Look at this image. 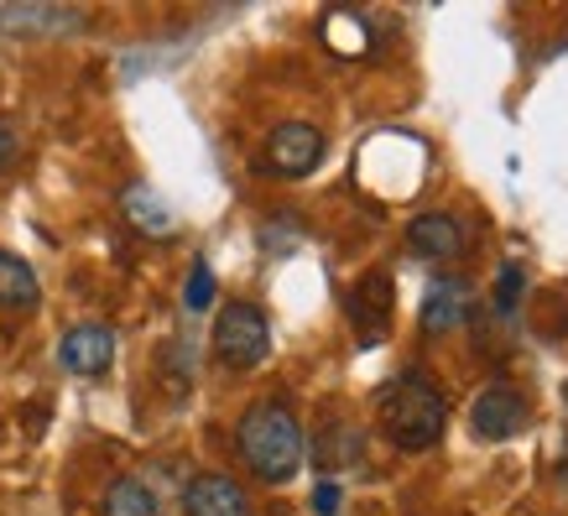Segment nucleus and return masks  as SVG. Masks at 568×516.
<instances>
[{
    "label": "nucleus",
    "mask_w": 568,
    "mask_h": 516,
    "mask_svg": "<svg viewBox=\"0 0 568 516\" xmlns=\"http://www.w3.org/2000/svg\"><path fill=\"white\" fill-rule=\"evenodd\" d=\"M235 448L261 485H287L303 469V423L287 402H251L235 423Z\"/></svg>",
    "instance_id": "1"
},
{
    "label": "nucleus",
    "mask_w": 568,
    "mask_h": 516,
    "mask_svg": "<svg viewBox=\"0 0 568 516\" xmlns=\"http://www.w3.org/2000/svg\"><path fill=\"white\" fill-rule=\"evenodd\" d=\"M469 303H475V293H469L465 276H438L428 293H423V308H417L423 334H448V328H459L469 318Z\"/></svg>",
    "instance_id": "9"
},
{
    "label": "nucleus",
    "mask_w": 568,
    "mask_h": 516,
    "mask_svg": "<svg viewBox=\"0 0 568 516\" xmlns=\"http://www.w3.org/2000/svg\"><path fill=\"white\" fill-rule=\"evenodd\" d=\"M532 423V407L517 386H485L475 402H469V433L485 438V444H506L517 438L521 428Z\"/></svg>",
    "instance_id": "4"
},
{
    "label": "nucleus",
    "mask_w": 568,
    "mask_h": 516,
    "mask_svg": "<svg viewBox=\"0 0 568 516\" xmlns=\"http://www.w3.org/2000/svg\"><path fill=\"white\" fill-rule=\"evenodd\" d=\"M521 287H527L521 266H500V282H496V313H511V308H517Z\"/></svg>",
    "instance_id": "18"
},
{
    "label": "nucleus",
    "mask_w": 568,
    "mask_h": 516,
    "mask_svg": "<svg viewBox=\"0 0 568 516\" xmlns=\"http://www.w3.org/2000/svg\"><path fill=\"white\" fill-rule=\"evenodd\" d=\"M42 287H37V272L21 256L0 251V308L6 313H32Z\"/></svg>",
    "instance_id": "13"
},
{
    "label": "nucleus",
    "mask_w": 568,
    "mask_h": 516,
    "mask_svg": "<svg viewBox=\"0 0 568 516\" xmlns=\"http://www.w3.org/2000/svg\"><path fill=\"white\" fill-rule=\"evenodd\" d=\"M209 303H214V266L199 256V261H193V272H189V287H183V308L204 313Z\"/></svg>",
    "instance_id": "17"
},
{
    "label": "nucleus",
    "mask_w": 568,
    "mask_h": 516,
    "mask_svg": "<svg viewBox=\"0 0 568 516\" xmlns=\"http://www.w3.org/2000/svg\"><path fill=\"white\" fill-rule=\"evenodd\" d=\"M313 459L324 469H339V465H355L361 459V433L345 428V423H334V428L318 438V448H313Z\"/></svg>",
    "instance_id": "15"
},
{
    "label": "nucleus",
    "mask_w": 568,
    "mask_h": 516,
    "mask_svg": "<svg viewBox=\"0 0 568 516\" xmlns=\"http://www.w3.org/2000/svg\"><path fill=\"white\" fill-rule=\"evenodd\" d=\"M183 516H251V496L235 475L204 469L183 485Z\"/></svg>",
    "instance_id": "6"
},
{
    "label": "nucleus",
    "mask_w": 568,
    "mask_h": 516,
    "mask_svg": "<svg viewBox=\"0 0 568 516\" xmlns=\"http://www.w3.org/2000/svg\"><path fill=\"white\" fill-rule=\"evenodd\" d=\"M121 214L136 224L141 235H152V241H162V235H173V230H178L173 204H168L152 183H131V189L121 193Z\"/></svg>",
    "instance_id": "12"
},
{
    "label": "nucleus",
    "mask_w": 568,
    "mask_h": 516,
    "mask_svg": "<svg viewBox=\"0 0 568 516\" xmlns=\"http://www.w3.org/2000/svg\"><path fill=\"white\" fill-rule=\"evenodd\" d=\"M339 500H345V496H339V485L324 480L318 490H313V512H318V516H334V512H339Z\"/></svg>",
    "instance_id": "19"
},
{
    "label": "nucleus",
    "mask_w": 568,
    "mask_h": 516,
    "mask_svg": "<svg viewBox=\"0 0 568 516\" xmlns=\"http://www.w3.org/2000/svg\"><path fill=\"white\" fill-rule=\"evenodd\" d=\"M58 361L69 376H104L115 365V334L104 324H73L58 344Z\"/></svg>",
    "instance_id": "7"
},
{
    "label": "nucleus",
    "mask_w": 568,
    "mask_h": 516,
    "mask_svg": "<svg viewBox=\"0 0 568 516\" xmlns=\"http://www.w3.org/2000/svg\"><path fill=\"white\" fill-rule=\"evenodd\" d=\"M84 17L79 11H63V6H6L0 11V32H17V37H63L79 32Z\"/></svg>",
    "instance_id": "11"
},
{
    "label": "nucleus",
    "mask_w": 568,
    "mask_h": 516,
    "mask_svg": "<svg viewBox=\"0 0 568 516\" xmlns=\"http://www.w3.org/2000/svg\"><path fill=\"white\" fill-rule=\"evenodd\" d=\"M407 251L417 261H459L465 256V224L444 214V209H433V214H417L407 224Z\"/></svg>",
    "instance_id": "8"
},
{
    "label": "nucleus",
    "mask_w": 568,
    "mask_h": 516,
    "mask_svg": "<svg viewBox=\"0 0 568 516\" xmlns=\"http://www.w3.org/2000/svg\"><path fill=\"white\" fill-rule=\"evenodd\" d=\"M324 131L308 121H282L266 136V172L272 178H308L318 162H324Z\"/></svg>",
    "instance_id": "5"
},
{
    "label": "nucleus",
    "mask_w": 568,
    "mask_h": 516,
    "mask_svg": "<svg viewBox=\"0 0 568 516\" xmlns=\"http://www.w3.org/2000/svg\"><path fill=\"white\" fill-rule=\"evenodd\" d=\"M444 423H448L444 396H438V386H433L428 376H417V371H402V376H392L376 392L381 438L396 448H407V454L438 444V438H444Z\"/></svg>",
    "instance_id": "2"
},
{
    "label": "nucleus",
    "mask_w": 568,
    "mask_h": 516,
    "mask_svg": "<svg viewBox=\"0 0 568 516\" xmlns=\"http://www.w3.org/2000/svg\"><path fill=\"white\" fill-rule=\"evenodd\" d=\"M324 37L334 52H345V58H361L365 48H371V37H365V21L349 17V11H334V17L324 21Z\"/></svg>",
    "instance_id": "16"
},
{
    "label": "nucleus",
    "mask_w": 568,
    "mask_h": 516,
    "mask_svg": "<svg viewBox=\"0 0 568 516\" xmlns=\"http://www.w3.org/2000/svg\"><path fill=\"white\" fill-rule=\"evenodd\" d=\"M345 313L355 318V328L365 334V344H376L386 334V318H392V276L371 272L365 282H355L345 297Z\"/></svg>",
    "instance_id": "10"
},
{
    "label": "nucleus",
    "mask_w": 568,
    "mask_h": 516,
    "mask_svg": "<svg viewBox=\"0 0 568 516\" xmlns=\"http://www.w3.org/2000/svg\"><path fill=\"white\" fill-rule=\"evenodd\" d=\"M104 516H156V490L141 475H115V480L104 485V500H100Z\"/></svg>",
    "instance_id": "14"
},
{
    "label": "nucleus",
    "mask_w": 568,
    "mask_h": 516,
    "mask_svg": "<svg viewBox=\"0 0 568 516\" xmlns=\"http://www.w3.org/2000/svg\"><path fill=\"white\" fill-rule=\"evenodd\" d=\"M17 152H21V136H17V125H0V172L17 162Z\"/></svg>",
    "instance_id": "20"
},
{
    "label": "nucleus",
    "mask_w": 568,
    "mask_h": 516,
    "mask_svg": "<svg viewBox=\"0 0 568 516\" xmlns=\"http://www.w3.org/2000/svg\"><path fill=\"white\" fill-rule=\"evenodd\" d=\"M272 355V318L256 303H224L214 318V361L224 371H256Z\"/></svg>",
    "instance_id": "3"
}]
</instances>
